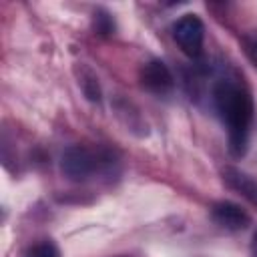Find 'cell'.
I'll return each instance as SVG.
<instances>
[{"label": "cell", "instance_id": "cell-2", "mask_svg": "<svg viewBox=\"0 0 257 257\" xmlns=\"http://www.w3.org/2000/svg\"><path fill=\"white\" fill-rule=\"evenodd\" d=\"M110 161L112 159L108 155H104L102 151L74 145L62 153L60 171L64 173V177H68L72 181H84V179H90L92 175L100 173L104 167H108Z\"/></svg>", "mask_w": 257, "mask_h": 257}, {"label": "cell", "instance_id": "cell-6", "mask_svg": "<svg viewBox=\"0 0 257 257\" xmlns=\"http://www.w3.org/2000/svg\"><path fill=\"white\" fill-rule=\"evenodd\" d=\"M223 179L229 183V187H233L237 193H241L243 197H247L249 201L257 203V179L249 177L247 173H241L237 169H225L223 171Z\"/></svg>", "mask_w": 257, "mask_h": 257}, {"label": "cell", "instance_id": "cell-10", "mask_svg": "<svg viewBox=\"0 0 257 257\" xmlns=\"http://www.w3.org/2000/svg\"><path fill=\"white\" fill-rule=\"evenodd\" d=\"M249 52H251V56L257 60V38H255V40L249 44Z\"/></svg>", "mask_w": 257, "mask_h": 257}, {"label": "cell", "instance_id": "cell-7", "mask_svg": "<svg viewBox=\"0 0 257 257\" xmlns=\"http://www.w3.org/2000/svg\"><path fill=\"white\" fill-rule=\"evenodd\" d=\"M76 74H78V86L82 88L84 96L92 102H98L100 100V84H98V78L94 76V72L86 66H80V68H76Z\"/></svg>", "mask_w": 257, "mask_h": 257}, {"label": "cell", "instance_id": "cell-8", "mask_svg": "<svg viewBox=\"0 0 257 257\" xmlns=\"http://www.w3.org/2000/svg\"><path fill=\"white\" fill-rule=\"evenodd\" d=\"M24 257H60V249L52 241H40L26 249Z\"/></svg>", "mask_w": 257, "mask_h": 257}, {"label": "cell", "instance_id": "cell-3", "mask_svg": "<svg viewBox=\"0 0 257 257\" xmlns=\"http://www.w3.org/2000/svg\"><path fill=\"white\" fill-rule=\"evenodd\" d=\"M173 38L179 44V48L191 56L197 58L203 50V40H205V24L199 16L195 14H185L173 24Z\"/></svg>", "mask_w": 257, "mask_h": 257}, {"label": "cell", "instance_id": "cell-5", "mask_svg": "<svg viewBox=\"0 0 257 257\" xmlns=\"http://www.w3.org/2000/svg\"><path fill=\"white\" fill-rule=\"evenodd\" d=\"M211 215L221 227L229 231H243L251 225V215L233 201H217L211 209Z\"/></svg>", "mask_w": 257, "mask_h": 257}, {"label": "cell", "instance_id": "cell-1", "mask_svg": "<svg viewBox=\"0 0 257 257\" xmlns=\"http://www.w3.org/2000/svg\"><path fill=\"white\" fill-rule=\"evenodd\" d=\"M215 108L229 135V151L241 157L247 151L251 122H253V100L249 90L235 80H219L213 90Z\"/></svg>", "mask_w": 257, "mask_h": 257}, {"label": "cell", "instance_id": "cell-9", "mask_svg": "<svg viewBox=\"0 0 257 257\" xmlns=\"http://www.w3.org/2000/svg\"><path fill=\"white\" fill-rule=\"evenodd\" d=\"M251 257H257V231H255L253 241H251Z\"/></svg>", "mask_w": 257, "mask_h": 257}, {"label": "cell", "instance_id": "cell-4", "mask_svg": "<svg viewBox=\"0 0 257 257\" xmlns=\"http://www.w3.org/2000/svg\"><path fill=\"white\" fill-rule=\"evenodd\" d=\"M141 82L147 90L157 94H167L175 86V78L163 60H149L141 68Z\"/></svg>", "mask_w": 257, "mask_h": 257}]
</instances>
